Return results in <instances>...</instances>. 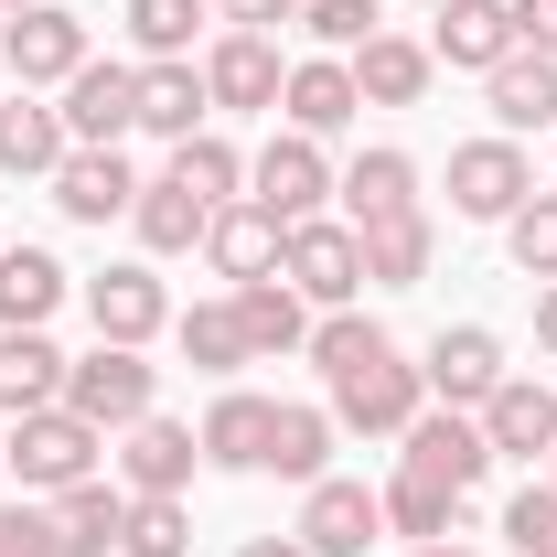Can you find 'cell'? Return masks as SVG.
I'll return each instance as SVG.
<instances>
[{
    "mask_svg": "<svg viewBox=\"0 0 557 557\" xmlns=\"http://www.w3.org/2000/svg\"><path fill=\"white\" fill-rule=\"evenodd\" d=\"M225 300H236V322H247V354H258V364H278V354H311V300H300V289H289V278H247V289H225Z\"/></svg>",
    "mask_w": 557,
    "mask_h": 557,
    "instance_id": "cell-23",
    "label": "cell"
},
{
    "mask_svg": "<svg viewBox=\"0 0 557 557\" xmlns=\"http://www.w3.org/2000/svg\"><path fill=\"white\" fill-rule=\"evenodd\" d=\"M333 194H344V225L408 214V205H418V161H408V150H364V161H354V172L333 183Z\"/></svg>",
    "mask_w": 557,
    "mask_h": 557,
    "instance_id": "cell-32",
    "label": "cell"
},
{
    "mask_svg": "<svg viewBox=\"0 0 557 557\" xmlns=\"http://www.w3.org/2000/svg\"><path fill=\"white\" fill-rule=\"evenodd\" d=\"M375 504H386V536H408V547H440V536H461V504H472V493H440V483H418V472H397Z\"/></svg>",
    "mask_w": 557,
    "mask_h": 557,
    "instance_id": "cell-33",
    "label": "cell"
},
{
    "mask_svg": "<svg viewBox=\"0 0 557 557\" xmlns=\"http://www.w3.org/2000/svg\"><path fill=\"white\" fill-rule=\"evenodd\" d=\"M515 11V54H547L557 65V0H504Z\"/></svg>",
    "mask_w": 557,
    "mask_h": 557,
    "instance_id": "cell-42",
    "label": "cell"
},
{
    "mask_svg": "<svg viewBox=\"0 0 557 557\" xmlns=\"http://www.w3.org/2000/svg\"><path fill=\"white\" fill-rule=\"evenodd\" d=\"M397 440H408L397 472H418V483H440V493H483V472H493V440H483L472 408H440V397H429Z\"/></svg>",
    "mask_w": 557,
    "mask_h": 557,
    "instance_id": "cell-5",
    "label": "cell"
},
{
    "mask_svg": "<svg viewBox=\"0 0 557 557\" xmlns=\"http://www.w3.org/2000/svg\"><path fill=\"white\" fill-rule=\"evenodd\" d=\"M278 236H289V225H278L269 205H247V194H236V205H214V225H205V269L225 278V289H247V278L278 269Z\"/></svg>",
    "mask_w": 557,
    "mask_h": 557,
    "instance_id": "cell-16",
    "label": "cell"
},
{
    "mask_svg": "<svg viewBox=\"0 0 557 557\" xmlns=\"http://www.w3.org/2000/svg\"><path fill=\"white\" fill-rule=\"evenodd\" d=\"M547 483H557V450H547Z\"/></svg>",
    "mask_w": 557,
    "mask_h": 557,
    "instance_id": "cell-49",
    "label": "cell"
},
{
    "mask_svg": "<svg viewBox=\"0 0 557 557\" xmlns=\"http://www.w3.org/2000/svg\"><path fill=\"white\" fill-rule=\"evenodd\" d=\"M65 408H75V418H97V429L119 440L129 418L161 408V364H150L139 344H97V354H75V364H65Z\"/></svg>",
    "mask_w": 557,
    "mask_h": 557,
    "instance_id": "cell-4",
    "label": "cell"
},
{
    "mask_svg": "<svg viewBox=\"0 0 557 557\" xmlns=\"http://www.w3.org/2000/svg\"><path fill=\"white\" fill-rule=\"evenodd\" d=\"M86 54H97V44H86V22H75L65 0L0 11V75H11V86H33V97H44V86H65Z\"/></svg>",
    "mask_w": 557,
    "mask_h": 557,
    "instance_id": "cell-6",
    "label": "cell"
},
{
    "mask_svg": "<svg viewBox=\"0 0 557 557\" xmlns=\"http://www.w3.org/2000/svg\"><path fill=\"white\" fill-rule=\"evenodd\" d=\"M0 547H11V557H65L54 504H0Z\"/></svg>",
    "mask_w": 557,
    "mask_h": 557,
    "instance_id": "cell-41",
    "label": "cell"
},
{
    "mask_svg": "<svg viewBox=\"0 0 557 557\" xmlns=\"http://www.w3.org/2000/svg\"><path fill=\"white\" fill-rule=\"evenodd\" d=\"M278 86H289V65H278L269 33H214V44H205V97L225 108V119H247V108H278Z\"/></svg>",
    "mask_w": 557,
    "mask_h": 557,
    "instance_id": "cell-13",
    "label": "cell"
},
{
    "mask_svg": "<svg viewBox=\"0 0 557 557\" xmlns=\"http://www.w3.org/2000/svg\"><path fill=\"white\" fill-rule=\"evenodd\" d=\"M97 450H108V429L97 418H75V408H33V418H11V440H0V472L22 493H75L86 472H97Z\"/></svg>",
    "mask_w": 557,
    "mask_h": 557,
    "instance_id": "cell-1",
    "label": "cell"
},
{
    "mask_svg": "<svg viewBox=\"0 0 557 557\" xmlns=\"http://www.w3.org/2000/svg\"><path fill=\"white\" fill-rule=\"evenodd\" d=\"M504 258L525 278H557V194H525V205L504 214Z\"/></svg>",
    "mask_w": 557,
    "mask_h": 557,
    "instance_id": "cell-38",
    "label": "cell"
},
{
    "mask_svg": "<svg viewBox=\"0 0 557 557\" xmlns=\"http://www.w3.org/2000/svg\"><path fill=\"white\" fill-rule=\"evenodd\" d=\"M418 11H450V0H418Z\"/></svg>",
    "mask_w": 557,
    "mask_h": 557,
    "instance_id": "cell-47",
    "label": "cell"
},
{
    "mask_svg": "<svg viewBox=\"0 0 557 557\" xmlns=\"http://www.w3.org/2000/svg\"><path fill=\"white\" fill-rule=\"evenodd\" d=\"M236 557H311V547H300V536H247Z\"/></svg>",
    "mask_w": 557,
    "mask_h": 557,
    "instance_id": "cell-45",
    "label": "cell"
},
{
    "mask_svg": "<svg viewBox=\"0 0 557 557\" xmlns=\"http://www.w3.org/2000/svg\"><path fill=\"white\" fill-rule=\"evenodd\" d=\"M183 194H205V205H236L247 194V161H236V139H214V129H194V139H172V161H161Z\"/></svg>",
    "mask_w": 557,
    "mask_h": 557,
    "instance_id": "cell-34",
    "label": "cell"
},
{
    "mask_svg": "<svg viewBox=\"0 0 557 557\" xmlns=\"http://www.w3.org/2000/svg\"><path fill=\"white\" fill-rule=\"evenodd\" d=\"M536 354L557 364V278H536Z\"/></svg>",
    "mask_w": 557,
    "mask_h": 557,
    "instance_id": "cell-44",
    "label": "cell"
},
{
    "mask_svg": "<svg viewBox=\"0 0 557 557\" xmlns=\"http://www.w3.org/2000/svg\"><path fill=\"white\" fill-rule=\"evenodd\" d=\"M205 65H194V54H161V65H139V129L150 139H194L205 129Z\"/></svg>",
    "mask_w": 557,
    "mask_h": 557,
    "instance_id": "cell-27",
    "label": "cell"
},
{
    "mask_svg": "<svg viewBox=\"0 0 557 557\" xmlns=\"http://www.w3.org/2000/svg\"><path fill=\"white\" fill-rule=\"evenodd\" d=\"M504 547H515V557H557V483H547V472L504 504Z\"/></svg>",
    "mask_w": 557,
    "mask_h": 557,
    "instance_id": "cell-40",
    "label": "cell"
},
{
    "mask_svg": "<svg viewBox=\"0 0 557 557\" xmlns=\"http://www.w3.org/2000/svg\"><path fill=\"white\" fill-rule=\"evenodd\" d=\"M344 65H354V97H364V108H418L429 75H440V54H429L418 33H375V44H354Z\"/></svg>",
    "mask_w": 557,
    "mask_h": 557,
    "instance_id": "cell-20",
    "label": "cell"
},
{
    "mask_svg": "<svg viewBox=\"0 0 557 557\" xmlns=\"http://www.w3.org/2000/svg\"><path fill=\"white\" fill-rule=\"evenodd\" d=\"M429 54L450 75H493L515 54V11H504V0H450V11L429 22Z\"/></svg>",
    "mask_w": 557,
    "mask_h": 557,
    "instance_id": "cell-22",
    "label": "cell"
},
{
    "mask_svg": "<svg viewBox=\"0 0 557 557\" xmlns=\"http://www.w3.org/2000/svg\"><path fill=\"white\" fill-rule=\"evenodd\" d=\"M194 461H205V440H194L183 418H161V408L119 429V483H129V493H183Z\"/></svg>",
    "mask_w": 557,
    "mask_h": 557,
    "instance_id": "cell-15",
    "label": "cell"
},
{
    "mask_svg": "<svg viewBox=\"0 0 557 557\" xmlns=\"http://www.w3.org/2000/svg\"><path fill=\"white\" fill-rule=\"evenodd\" d=\"M54 525H65V557H119V536H129V483H86L54 493Z\"/></svg>",
    "mask_w": 557,
    "mask_h": 557,
    "instance_id": "cell-29",
    "label": "cell"
},
{
    "mask_svg": "<svg viewBox=\"0 0 557 557\" xmlns=\"http://www.w3.org/2000/svg\"><path fill=\"white\" fill-rule=\"evenodd\" d=\"M269 429H278V397H258V386H225V397L205 408V429H194V440H205L214 472H269Z\"/></svg>",
    "mask_w": 557,
    "mask_h": 557,
    "instance_id": "cell-17",
    "label": "cell"
},
{
    "mask_svg": "<svg viewBox=\"0 0 557 557\" xmlns=\"http://www.w3.org/2000/svg\"><path fill=\"white\" fill-rule=\"evenodd\" d=\"M483 97H493V119H504V139L557 129V65L547 54H504V65L483 75Z\"/></svg>",
    "mask_w": 557,
    "mask_h": 557,
    "instance_id": "cell-30",
    "label": "cell"
},
{
    "mask_svg": "<svg viewBox=\"0 0 557 557\" xmlns=\"http://www.w3.org/2000/svg\"><path fill=\"white\" fill-rule=\"evenodd\" d=\"M172 344L194 375H236V364H258L247 354V322H236V300H194V311H172Z\"/></svg>",
    "mask_w": 557,
    "mask_h": 557,
    "instance_id": "cell-31",
    "label": "cell"
},
{
    "mask_svg": "<svg viewBox=\"0 0 557 557\" xmlns=\"http://www.w3.org/2000/svg\"><path fill=\"white\" fill-rule=\"evenodd\" d=\"M418 557H472V547H461V536H440V547H418Z\"/></svg>",
    "mask_w": 557,
    "mask_h": 557,
    "instance_id": "cell-46",
    "label": "cell"
},
{
    "mask_svg": "<svg viewBox=\"0 0 557 557\" xmlns=\"http://www.w3.org/2000/svg\"><path fill=\"white\" fill-rule=\"evenodd\" d=\"M129 129H139V65L86 54V65L65 75V139H75V150H119Z\"/></svg>",
    "mask_w": 557,
    "mask_h": 557,
    "instance_id": "cell-8",
    "label": "cell"
},
{
    "mask_svg": "<svg viewBox=\"0 0 557 557\" xmlns=\"http://www.w3.org/2000/svg\"><path fill=\"white\" fill-rule=\"evenodd\" d=\"M86 322H97V344H150V333H172V289L150 258H119V269L86 278Z\"/></svg>",
    "mask_w": 557,
    "mask_h": 557,
    "instance_id": "cell-10",
    "label": "cell"
},
{
    "mask_svg": "<svg viewBox=\"0 0 557 557\" xmlns=\"http://www.w3.org/2000/svg\"><path fill=\"white\" fill-rule=\"evenodd\" d=\"M54 205H65L75 225H119V214L139 205L129 150H65V161H54Z\"/></svg>",
    "mask_w": 557,
    "mask_h": 557,
    "instance_id": "cell-19",
    "label": "cell"
},
{
    "mask_svg": "<svg viewBox=\"0 0 557 557\" xmlns=\"http://www.w3.org/2000/svg\"><path fill=\"white\" fill-rule=\"evenodd\" d=\"M225 11V33H278V22H300V0H214Z\"/></svg>",
    "mask_w": 557,
    "mask_h": 557,
    "instance_id": "cell-43",
    "label": "cell"
},
{
    "mask_svg": "<svg viewBox=\"0 0 557 557\" xmlns=\"http://www.w3.org/2000/svg\"><path fill=\"white\" fill-rule=\"evenodd\" d=\"M364 236V289H418L429 278V258H440V225L429 214H375V225H354Z\"/></svg>",
    "mask_w": 557,
    "mask_h": 557,
    "instance_id": "cell-25",
    "label": "cell"
},
{
    "mask_svg": "<svg viewBox=\"0 0 557 557\" xmlns=\"http://www.w3.org/2000/svg\"><path fill=\"white\" fill-rule=\"evenodd\" d=\"M214 22V0H129V44L139 65H161V54H194V33Z\"/></svg>",
    "mask_w": 557,
    "mask_h": 557,
    "instance_id": "cell-36",
    "label": "cell"
},
{
    "mask_svg": "<svg viewBox=\"0 0 557 557\" xmlns=\"http://www.w3.org/2000/svg\"><path fill=\"white\" fill-rule=\"evenodd\" d=\"M525 194H536V161H525V139L493 129V139H461V150H450V214H461V225H504Z\"/></svg>",
    "mask_w": 557,
    "mask_h": 557,
    "instance_id": "cell-7",
    "label": "cell"
},
{
    "mask_svg": "<svg viewBox=\"0 0 557 557\" xmlns=\"http://www.w3.org/2000/svg\"><path fill=\"white\" fill-rule=\"evenodd\" d=\"M418 375H429L440 408H483L493 386H504V333L493 322H440L429 354H418Z\"/></svg>",
    "mask_w": 557,
    "mask_h": 557,
    "instance_id": "cell-11",
    "label": "cell"
},
{
    "mask_svg": "<svg viewBox=\"0 0 557 557\" xmlns=\"http://www.w3.org/2000/svg\"><path fill=\"white\" fill-rule=\"evenodd\" d=\"M278 278H289L311 311H354V300H364V236H354L344 214H311V225L278 236Z\"/></svg>",
    "mask_w": 557,
    "mask_h": 557,
    "instance_id": "cell-3",
    "label": "cell"
},
{
    "mask_svg": "<svg viewBox=\"0 0 557 557\" xmlns=\"http://www.w3.org/2000/svg\"><path fill=\"white\" fill-rule=\"evenodd\" d=\"M311 557H364L375 536H386V504L364 483H344V472H322V483H300V525H289Z\"/></svg>",
    "mask_w": 557,
    "mask_h": 557,
    "instance_id": "cell-12",
    "label": "cell"
},
{
    "mask_svg": "<svg viewBox=\"0 0 557 557\" xmlns=\"http://www.w3.org/2000/svg\"><path fill=\"white\" fill-rule=\"evenodd\" d=\"M300 33H311L322 54H354V44L386 33V11H375V0H300Z\"/></svg>",
    "mask_w": 557,
    "mask_h": 557,
    "instance_id": "cell-39",
    "label": "cell"
},
{
    "mask_svg": "<svg viewBox=\"0 0 557 557\" xmlns=\"http://www.w3.org/2000/svg\"><path fill=\"white\" fill-rule=\"evenodd\" d=\"M0 557H11V547H0Z\"/></svg>",
    "mask_w": 557,
    "mask_h": 557,
    "instance_id": "cell-50",
    "label": "cell"
},
{
    "mask_svg": "<svg viewBox=\"0 0 557 557\" xmlns=\"http://www.w3.org/2000/svg\"><path fill=\"white\" fill-rule=\"evenodd\" d=\"M269 472H278V483H322V472H333V408H278Z\"/></svg>",
    "mask_w": 557,
    "mask_h": 557,
    "instance_id": "cell-35",
    "label": "cell"
},
{
    "mask_svg": "<svg viewBox=\"0 0 557 557\" xmlns=\"http://www.w3.org/2000/svg\"><path fill=\"white\" fill-rule=\"evenodd\" d=\"M129 225H139V247H150V258H194V247H205V225H214V205H205V194H183L172 172H150V183H139V205H129Z\"/></svg>",
    "mask_w": 557,
    "mask_h": 557,
    "instance_id": "cell-28",
    "label": "cell"
},
{
    "mask_svg": "<svg viewBox=\"0 0 557 557\" xmlns=\"http://www.w3.org/2000/svg\"><path fill=\"white\" fill-rule=\"evenodd\" d=\"M65 150H75V139H65V108H44L33 86L0 97V172H11V183H54Z\"/></svg>",
    "mask_w": 557,
    "mask_h": 557,
    "instance_id": "cell-21",
    "label": "cell"
},
{
    "mask_svg": "<svg viewBox=\"0 0 557 557\" xmlns=\"http://www.w3.org/2000/svg\"><path fill=\"white\" fill-rule=\"evenodd\" d=\"M322 386H333V397H322V408H333V429H364V440H397V429L429 408V375H418L397 344H375L364 364L322 375Z\"/></svg>",
    "mask_w": 557,
    "mask_h": 557,
    "instance_id": "cell-2",
    "label": "cell"
},
{
    "mask_svg": "<svg viewBox=\"0 0 557 557\" xmlns=\"http://www.w3.org/2000/svg\"><path fill=\"white\" fill-rule=\"evenodd\" d=\"M65 364L54 333H0V418H33V408H65Z\"/></svg>",
    "mask_w": 557,
    "mask_h": 557,
    "instance_id": "cell-26",
    "label": "cell"
},
{
    "mask_svg": "<svg viewBox=\"0 0 557 557\" xmlns=\"http://www.w3.org/2000/svg\"><path fill=\"white\" fill-rule=\"evenodd\" d=\"M472 418H483L493 461H547L557 450V386H536V375H504Z\"/></svg>",
    "mask_w": 557,
    "mask_h": 557,
    "instance_id": "cell-14",
    "label": "cell"
},
{
    "mask_svg": "<svg viewBox=\"0 0 557 557\" xmlns=\"http://www.w3.org/2000/svg\"><path fill=\"white\" fill-rule=\"evenodd\" d=\"M0 11H33V0H0Z\"/></svg>",
    "mask_w": 557,
    "mask_h": 557,
    "instance_id": "cell-48",
    "label": "cell"
},
{
    "mask_svg": "<svg viewBox=\"0 0 557 557\" xmlns=\"http://www.w3.org/2000/svg\"><path fill=\"white\" fill-rule=\"evenodd\" d=\"M65 258L54 247H0V333H44L65 311Z\"/></svg>",
    "mask_w": 557,
    "mask_h": 557,
    "instance_id": "cell-24",
    "label": "cell"
},
{
    "mask_svg": "<svg viewBox=\"0 0 557 557\" xmlns=\"http://www.w3.org/2000/svg\"><path fill=\"white\" fill-rule=\"evenodd\" d=\"M278 108H289V129H300V139H333V129H354V119H364V97H354V65H344V54H300V65H289V86H278Z\"/></svg>",
    "mask_w": 557,
    "mask_h": 557,
    "instance_id": "cell-18",
    "label": "cell"
},
{
    "mask_svg": "<svg viewBox=\"0 0 557 557\" xmlns=\"http://www.w3.org/2000/svg\"><path fill=\"white\" fill-rule=\"evenodd\" d=\"M119 557H194L183 493H129V536H119Z\"/></svg>",
    "mask_w": 557,
    "mask_h": 557,
    "instance_id": "cell-37",
    "label": "cell"
},
{
    "mask_svg": "<svg viewBox=\"0 0 557 557\" xmlns=\"http://www.w3.org/2000/svg\"><path fill=\"white\" fill-rule=\"evenodd\" d=\"M322 194H333V161H322V139H300V129H278L269 150L247 161V205H269L278 225H311Z\"/></svg>",
    "mask_w": 557,
    "mask_h": 557,
    "instance_id": "cell-9",
    "label": "cell"
}]
</instances>
